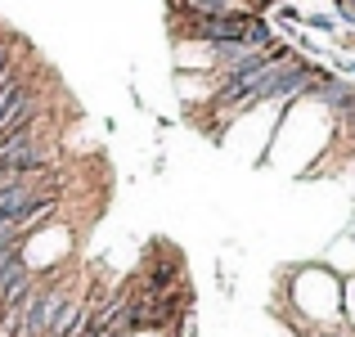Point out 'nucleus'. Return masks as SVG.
I'll list each match as a JSON object with an SVG mask.
<instances>
[{"mask_svg":"<svg viewBox=\"0 0 355 337\" xmlns=\"http://www.w3.org/2000/svg\"><path fill=\"white\" fill-rule=\"evenodd\" d=\"M59 117L54 108L45 117H36L32 126H23L14 139L0 144V175H23V171H41V166L59 162Z\"/></svg>","mask_w":355,"mask_h":337,"instance_id":"1","label":"nucleus"},{"mask_svg":"<svg viewBox=\"0 0 355 337\" xmlns=\"http://www.w3.org/2000/svg\"><path fill=\"white\" fill-rule=\"evenodd\" d=\"M302 27H306V32L338 36V14H329V9H311V14H302Z\"/></svg>","mask_w":355,"mask_h":337,"instance_id":"2","label":"nucleus"}]
</instances>
